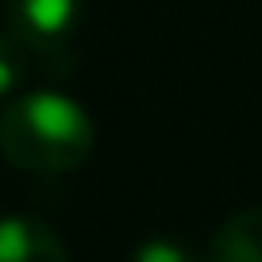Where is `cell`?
<instances>
[{
    "instance_id": "obj_5",
    "label": "cell",
    "mask_w": 262,
    "mask_h": 262,
    "mask_svg": "<svg viewBox=\"0 0 262 262\" xmlns=\"http://www.w3.org/2000/svg\"><path fill=\"white\" fill-rule=\"evenodd\" d=\"M35 66H39V70H50L27 42H19L12 31H0V100L19 97V89L27 85Z\"/></svg>"
},
{
    "instance_id": "obj_4",
    "label": "cell",
    "mask_w": 262,
    "mask_h": 262,
    "mask_svg": "<svg viewBox=\"0 0 262 262\" xmlns=\"http://www.w3.org/2000/svg\"><path fill=\"white\" fill-rule=\"evenodd\" d=\"M205 262H262V208L228 216L208 239Z\"/></svg>"
},
{
    "instance_id": "obj_1",
    "label": "cell",
    "mask_w": 262,
    "mask_h": 262,
    "mask_svg": "<svg viewBox=\"0 0 262 262\" xmlns=\"http://www.w3.org/2000/svg\"><path fill=\"white\" fill-rule=\"evenodd\" d=\"M97 127L85 104L58 89H27L0 112V155L27 173H70L85 166Z\"/></svg>"
},
{
    "instance_id": "obj_3",
    "label": "cell",
    "mask_w": 262,
    "mask_h": 262,
    "mask_svg": "<svg viewBox=\"0 0 262 262\" xmlns=\"http://www.w3.org/2000/svg\"><path fill=\"white\" fill-rule=\"evenodd\" d=\"M0 262H70L54 228L35 216H0Z\"/></svg>"
},
{
    "instance_id": "obj_6",
    "label": "cell",
    "mask_w": 262,
    "mask_h": 262,
    "mask_svg": "<svg viewBox=\"0 0 262 262\" xmlns=\"http://www.w3.org/2000/svg\"><path fill=\"white\" fill-rule=\"evenodd\" d=\"M135 262H193V251H189L181 239H147V243L135 251Z\"/></svg>"
},
{
    "instance_id": "obj_2",
    "label": "cell",
    "mask_w": 262,
    "mask_h": 262,
    "mask_svg": "<svg viewBox=\"0 0 262 262\" xmlns=\"http://www.w3.org/2000/svg\"><path fill=\"white\" fill-rule=\"evenodd\" d=\"M85 16V0H8V31L54 70L70 66V39Z\"/></svg>"
}]
</instances>
